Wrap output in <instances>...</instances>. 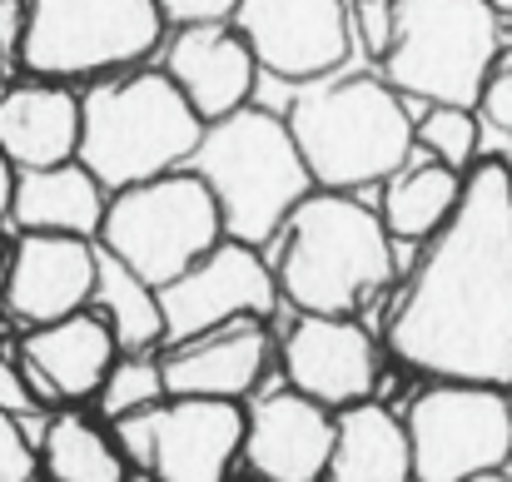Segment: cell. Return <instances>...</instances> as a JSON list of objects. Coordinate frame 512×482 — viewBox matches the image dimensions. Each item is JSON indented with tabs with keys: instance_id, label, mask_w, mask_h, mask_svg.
Here are the masks:
<instances>
[{
	"instance_id": "1",
	"label": "cell",
	"mask_w": 512,
	"mask_h": 482,
	"mask_svg": "<svg viewBox=\"0 0 512 482\" xmlns=\"http://www.w3.org/2000/svg\"><path fill=\"white\" fill-rule=\"evenodd\" d=\"M388 353L438 383L512 388V164L478 160L453 219L428 239L398 304Z\"/></svg>"
},
{
	"instance_id": "2",
	"label": "cell",
	"mask_w": 512,
	"mask_h": 482,
	"mask_svg": "<svg viewBox=\"0 0 512 482\" xmlns=\"http://www.w3.org/2000/svg\"><path fill=\"white\" fill-rule=\"evenodd\" d=\"M289 135L314 174V189L353 194L363 184H388L413 160V115L383 75L314 80L289 105Z\"/></svg>"
},
{
	"instance_id": "3",
	"label": "cell",
	"mask_w": 512,
	"mask_h": 482,
	"mask_svg": "<svg viewBox=\"0 0 512 482\" xmlns=\"http://www.w3.org/2000/svg\"><path fill=\"white\" fill-rule=\"evenodd\" d=\"M189 174L209 184L224 219V239L249 249L274 244L289 214L314 194V174L289 135V120L259 105H244L229 120L204 125Z\"/></svg>"
},
{
	"instance_id": "4",
	"label": "cell",
	"mask_w": 512,
	"mask_h": 482,
	"mask_svg": "<svg viewBox=\"0 0 512 482\" xmlns=\"http://www.w3.org/2000/svg\"><path fill=\"white\" fill-rule=\"evenodd\" d=\"M204 140V120L189 110L165 70L110 75L80 100V164L105 194L189 169Z\"/></svg>"
},
{
	"instance_id": "5",
	"label": "cell",
	"mask_w": 512,
	"mask_h": 482,
	"mask_svg": "<svg viewBox=\"0 0 512 482\" xmlns=\"http://www.w3.org/2000/svg\"><path fill=\"white\" fill-rule=\"evenodd\" d=\"M274 279L299 314L348 319L393 279V239L353 194L314 189L284 224Z\"/></svg>"
},
{
	"instance_id": "6",
	"label": "cell",
	"mask_w": 512,
	"mask_h": 482,
	"mask_svg": "<svg viewBox=\"0 0 512 482\" xmlns=\"http://www.w3.org/2000/svg\"><path fill=\"white\" fill-rule=\"evenodd\" d=\"M498 60L503 40L488 0H393V40L378 65L398 95L478 110Z\"/></svg>"
},
{
	"instance_id": "7",
	"label": "cell",
	"mask_w": 512,
	"mask_h": 482,
	"mask_svg": "<svg viewBox=\"0 0 512 482\" xmlns=\"http://www.w3.org/2000/svg\"><path fill=\"white\" fill-rule=\"evenodd\" d=\"M95 244L135 269L145 284L165 289L224 244V219L209 184L189 169H174L165 179L110 194Z\"/></svg>"
},
{
	"instance_id": "8",
	"label": "cell",
	"mask_w": 512,
	"mask_h": 482,
	"mask_svg": "<svg viewBox=\"0 0 512 482\" xmlns=\"http://www.w3.org/2000/svg\"><path fill=\"white\" fill-rule=\"evenodd\" d=\"M165 35L155 0H30L20 65L35 80H85L140 65Z\"/></svg>"
},
{
	"instance_id": "9",
	"label": "cell",
	"mask_w": 512,
	"mask_h": 482,
	"mask_svg": "<svg viewBox=\"0 0 512 482\" xmlns=\"http://www.w3.org/2000/svg\"><path fill=\"white\" fill-rule=\"evenodd\" d=\"M413 482H478L512 463V403L503 388L433 383L408 418Z\"/></svg>"
},
{
	"instance_id": "10",
	"label": "cell",
	"mask_w": 512,
	"mask_h": 482,
	"mask_svg": "<svg viewBox=\"0 0 512 482\" xmlns=\"http://www.w3.org/2000/svg\"><path fill=\"white\" fill-rule=\"evenodd\" d=\"M229 25L254 50L259 70L289 85L329 80L353 50L348 0H239Z\"/></svg>"
},
{
	"instance_id": "11",
	"label": "cell",
	"mask_w": 512,
	"mask_h": 482,
	"mask_svg": "<svg viewBox=\"0 0 512 482\" xmlns=\"http://www.w3.org/2000/svg\"><path fill=\"white\" fill-rule=\"evenodd\" d=\"M279 304V279L259 259V249L224 239L214 254H204L184 279L160 289L165 309V343L179 348L189 338H204L214 328L249 319H269Z\"/></svg>"
},
{
	"instance_id": "12",
	"label": "cell",
	"mask_w": 512,
	"mask_h": 482,
	"mask_svg": "<svg viewBox=\"0 0 512 482\" xmlns=\"http://www.w3.org/2000/svg\"><path fill=\"white\" fill-rule=\"evenodd\" d=\"M100 279V244L70 234H20L5 264V309L30 328L85 314Z\"/></svg>"
},
{
	"instance_id": "13",
	"label": "cell",
	"mask_w": 512,
	"mask_h": 482,
	"mask_svg": "<svg viewBox=\"0 0 512 482\" xmlns=\"http://www.w3.org/2000/svg\"><path fill=\"white\" fill-rule=\"evenodd\" d=\"M244 453V408L219 398H165L150 408V473L155 482H229Z\"/></svg>"
},
{
	"instance_id": "14",
	"label": "cell",
	"mask_w": 512,
	"mask_h": 482,
	"mask_svg": "<svg viewBox=\"0 0 512 482\" xmlns=\"http://www.w3.org/2000/svg\"><path fill=\"white\" fill-rule=\"evenodd\" d=\"M334 453V418L324 403L274 388L244 413V463L264 482H324Z\"/></svg>"
},
{
	"instance_id": "15",
	"label": "cell",
	"mask_w": 512,
	"mask_h": 482,
	"mask_svg": "<svg viewBox=\"0 0 512 482\" xmlns=\"http://www.w3.org/2000/svg\"><path fill=\"white\" fill-rule=\"evenodd\" d=\"M284 373H289L294 393L343 413L373 393L378 353H373V338L363 333V323L299 314V323L284 333Z\"/></svg>"
},
{
	"instance_id": "16",
	"label": "cell",
	"mask_w": 512,
	"mask_h": 482,
	"mask_svg": "<svg viewBox=\"0 0 512 482\" xmlns=\"http://www.w3.org/2000/svg\"><path fill=\"white\" fill-rule=\"evenodd\" d=\"M165 75L179 85L189 110L214 125L249 105L259 60L234 25H184L165 45Z\"/></svg>"
},
{
	"instance_id": "17",
	"label": "cell",
	"mask_w": 512,
	"mask_h": 482,
	"mask_svg": "<svg viewBox=\"0 0 512 482\" xmlns=\"http://www.w3.org/2000/svg\"><path fill=\"white\" fill-rule=\"evenodd\" d=\"M115 333L100 314H70L20 343V368L40 403H75L105 388L115 368Z\"/></svg>"
},
{
	"instance_id": "18",
	"label": "cell",
	"mask_w": 512,
	"mask_h": 482,
	"mask_svg": "<svg viewBox=\"0 0 512 482\" xmlns=\"http://www.w3.org/2000/svg\"><path fill=\"white\" fill-rule=\"evenodd\" d=\"M165 368V388L170 398H219V403H239L244 393H254V383L269 368V333L264 323H229L214 328L204 338H189L160 358Z\"/></svg>"
},
{
	"instance_id": "19",
	"label": "cell",
	"mask_w": 512,
	"mask_h": 482,
	"mask_svg": "<svg viewBox=\"0 0 512 482\" xmlns=\"http://www.w3.org/2000/svg\"><path fill=\"white\" fill-rule=\"evenodd\" d=\"M0 155L15 169L80 160V95L55 80H30L0 95Z\"/></svg>"
},
{
	"instance_id": "20",
	"label": "cell",
	"mask_w": 512,
	"mask_h": 482,
	"mask_svg": "<svg viewBox=\"0 0 512 482\" xmlns=\"http://www.w3.org/2000/svg\"><path fill=\"white\" fill-rule=\"evenodd\" d=\"M110 194L85 164H55V169H20L15 174V204L10 219L25 234H70V239H100Z\"/></svg>"
},
{
	"instance_id": "21",
	"label": "cell",
	"mask_w": 512,
	"mask_h": 482,
	"mask_svg": "<svg viewBox=\"0 0 512 482\" xmlns=\"http://www.w3.org/2000/svg\"><path fill=\"white\" fill-rule=\"evenodd\" d=\"M324 482H413L408 428L383 403H353L334 418V453Z\"/></svg>"
},
{
	"instance_id": "22",
	"label": "cell",
	"mask_w": 512,
	"mask_h": 482,
	"mask_svg": "<svg viewBox=\"0 0 512 482\" xmlns=\"http://www.w3.org/2000/svg\"><path fill=\"white\" fill-rule=\"evenodd\" d=\"M463 179H468V174L428 160V155H413V160L383 184V209H378V219H383L388 239L428 244V239L453 219V209H458V199H463Z\"/></svg>"
},
{
	"instance_id": "23",
	"label": "cell",
	"mask_w": 512,
	"mask_h": 482,
	"mask_svg": "<svg viewBox=\"0 0 512 482\" xmlns=\"http://www.w3.org/2000/svg\"><path fill=\"white\" fill-rule=\"evenodd\" d=\"M100 319L110 323L115 343L125 353H145L155 343H165V309H160V289L145 284L135 269H125L115 254L100 249V279H95V299Z\"/></svg>"
},
{
	"instance_id": "24",
	"label": "cell",
	"mask_w": 512,
	"mask_h": 482,
	"mask_svg": "<svg viewBox=\"0 0 512 482\" xmlns=\"http://www.w3.org/2000/svg\"><path fill=\"white\" fill-rule=\"evenodd\" d=\"M40 458L55 482H125V458L95 423L65 413L40 433Z\"/></svg>"
},
{
	"instance_id": "25",
	"label": "cell",
	"mask_w": 512,
	"mask_h": 482,
	"mask_svg": "<svg viewBox=\"0 0 512 482\" xmlns=\"http://www.w3.org/2000/svg\"><path fill=\"white\" fill-rule=\"evenodd\" d=\"M478 110H463V105H428L423 120L413 125V140L428 160L448 164L458 174H468L478 164Z\"/></svg>"
},
{
	"instance_id": "26",
	"label": "cell",
	"mask_w": 512,
	"mask_h": 482,
	"mask_svg": "<svg viewBox=\"0 0 512 482\" xmlns=\"http://www.w3.org/2000/svg\"><path fill=\"white\" fill-rule=\"evenodd\" d=\"M165 398H170V388H165V368H160V358L130 353L125 363L110 368V378H105V388H100V413H105L110 423H120V418H130V413H150V408H160Z\"/></svg>"
},
{
	"instance_id": "27",
	"label": "cell",
	"mask_w": 512,
	"mask_h": 482,
	"mask_svg": "<svg viewBox=\"0 0 512 482\" xmlns=\"http://www.w3.org/2000/svg\"><path fill=\"white\" fill-rule=\"evenodd\" d=\"M35 468H40V453H35L25 423L0 413V482H35Z\"/></svg>"
},
{
	"instance_id": "28",
	"label": "cell",
	"mask_w": 512,
	"mask_h": 482,
	"mask_svg": "<svg viewBox=\"0 0 512 482\" xmlns=\"http://www.w3.org/2000/svg\"><path fill=\"white\" fill-rule=\"evenodd\" d=\"M348 20H353V35L363 40V50L373 60H383L388 40H393V0H353Z\"/></svg>"
},
{
	"instance_id": "29",
	"label": "cell",
	"mask_w": 512,
	"mask_h": 482,
	"mask_svg": "<svg viewBox=\"0 0 512 482\" xmlns=\"http://www.w3.org/2000/svg\"><path fill=\"white\" fill-rule=\"evenodd\" d=\"M45 403L35 398V388H30V378H25V368H20V358H5L0 353V413H10V418H35Z\"/></svg>"
},
{
	"instance_id": "30",
	"label": "cell",
	"mask_w": 512,
	"mask_h": 482,
	"mask_svg": "<svg viewBox=\"0 0 512 482\" xmlns=\"http://www.w3.org/2000/svg\"><path fill=\"white\" fill-rule=\"evenodd\" d=\"M478 110H483V120H488L493 130H503V135L512 140V55H503V60L493 65Z\"/></svg>"
},
{
	"instance_id": "31",
	"label": "cell",
	"mask_w": 512,
	"mask_h": 482,
	"mask_svg": "<svg viewBox=\"0 0 512 482\" xmlns=\"http://www.w3.org/2000/svg\"><path fill=\"white\" fill-rule=\"evenodd\" d=\"M155 5L179 30L184 25H229L234 10H239V0H155Z\"/></svg>"
},
{
	"instance_id": "32",
	"label": "cell",
	"mask_w": 512,
	"mask_h": 482,
	"mask_svg": "<svg viewBox=\"0 0 512 482\" xmlns=\"http://www.w3.org/2000/svg\"><path fill=\"white\" fill-rule=\"evenodd\" d=\"M25 20H30V0H0V55H20L25 45Z\"/></svg>"
},
{
	"instance_id": "33",
	"label": "cell",
	"mask_w": 512,
	"mask_h": 482,
	"mask_svg": "<svg viewBox=\"0 0 512 482\" xmlns=\"http://www.w3.org/2000/svg\"><path fill=\"white\" fill-rule=\"evenodd\" d=\"M15 174H20V169L0 155V219H5V214H10V204H15Z\"/></svg>"
},
{
	"instance_id": "34",
	"label": "cell",
	"mask_w": 512,
	"mask_h": 482,
	"mask_svg": "<svg viewBox=\"0 0 512 482\" xmlns=\"http://www.w3.org/2000/svg\"><path fill=\"white\" fill-rule=\"evenodd\" d=\"M488 5H493L498 15H512V0H488Z\"/></svg>"
},
{
	"instance_id": "35",
	"label": "cell",
	"mask_w": 512,
	"mask_h": 482,
	"mask_svg": "<svg viewBox=\"0 0 512 482\" xmlns=\"http://www.w3.org/2000/svg\"><path fill=\"white\" fill-rule=\"evenodd\" d=\"M478 482H512L508 473H488V478H478Z\"/></svg>"
},
{
	"instance_id": "36",
	"label": "cell",
	"mask_w": 512,
	"mask_h": 482,
	"mask_svg": "<svg viewBox=\"0 0 512 482\" xmlns=\"http://www.w3.org/2000/svg\"><path fill=\"white\" fill-rule=\"evenodd\" d=\"M0 264H5V239H0Z\"/></svg>"
},
{
	"instance_id": "37",
	"label": "cell",
	"mask_w": 512,
	"mask_h": 482,
	"mask_svg": "<svg viewBox=\"0 0 512 482\" xmlns=\"http://www.w3.org/2000/svg\"><path fill=\"white\" fill-rule=\"evenodd\" d=\"M0 60H5V55H0Z\"/></svg>"
}]
</instances>
